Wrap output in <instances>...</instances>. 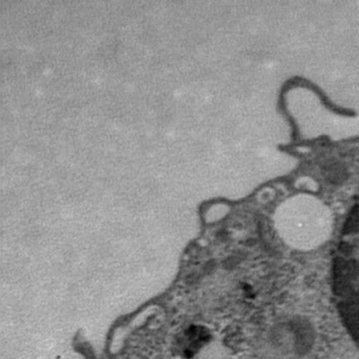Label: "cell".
Wrapping results in <instances>:
<instances>
[{
    "label": "cell",
    "mask_w": 359,
    "mask_h": 359,
    "mask_svg": "<svg viewBox=\"0 0 359 359\" xmlns=\"http://www.w3.org/2000/svg\"><path fill=\"white\" fill-rule=\"evenodd\" d=\"M205 333L201 328L192 327L185 333L181 341L184 357H191L196 353L205 339Z\"/></svg>",
    "instance_id": "cell-1"
}]
</instances>
